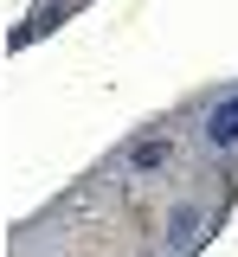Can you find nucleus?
<instances>
[{
	"mask_svg": "<svg viewBox=\"0 0 238 257\" xmlns=\"http://www.w3.org/2000/svg\"><path fill=\"white\" fill-rule=\"evenodd\" d=\"M206 142H212V148H238V96H225V103L206 116Z\"/></svg>",
	"mask_w": 238,
	"mask_h": 257,
	"instance_id": "nucleus-2",
	"label": "nucleus"
},
{
	"mask_svg": "<svg viewBox=\"0 0 238 257\" xmlns=\"http://www.w3.org/2000/svg\"><path fill=\"white\" fill-rule=\"evenodd\" d=\"M193 231H200V206H180V212H174V238H180V244H187V238H193Z\"/></svg>",
	"mask_w": 238,
	"mask_h": 257,
	"instance_id": "nucleus-3",
	"label": "nucleus"
},
{
	"mask_svg": "<svg viewBox=\"0 0 238 257\" xmlns=\"http://www.w3.org/2000/svg\"><path fill=\"white\" fill-rule=\"evenodd\" d=\"M168 155H174L168 135H136V142L123 148V167H129V174H155V167H168Z\"/></svg>",
	"mask_w": 238,
	"mask_h": 257,
	"instance_id": "nucleus-1",
	"label": "nucleus"
}]
</instances>
